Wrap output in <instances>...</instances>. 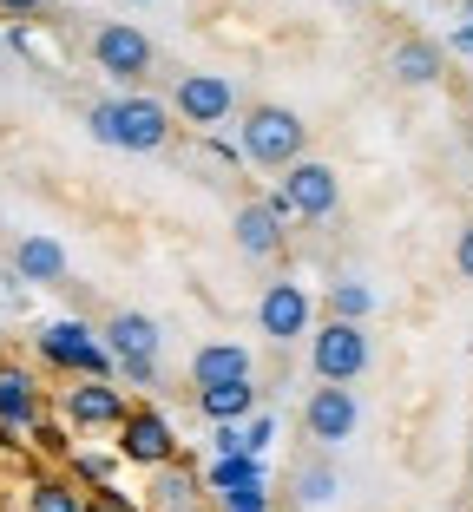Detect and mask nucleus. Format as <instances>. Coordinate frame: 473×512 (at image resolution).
I'll list each match as a JSON object with an SVG mask.
<instances>
[{
  "mask_svg": "<svg viewBox=\"0 0 473 512\" xmlns=\"http://www.w3.org/2000/svg\"><path fill=\"white\" fill-rule=\"evenodd\" d=\"M92 138L112 151H158L171 138V106L165 99H106V106H92Z\"/></svg>",
  "mask_w": 473,
  "mask_h": 512,
  "instance_id": "nucleus-1",
  "label": "nucleus"
},
{
  "mask_svg": "<svg viewBox=\"0 0 473 512\" xmlns=\"http://www.w3.org/2000/svg\"><path fill=\"white\" fill-rule=\"evenodd\" d=\"M303 145H309V125L296 119L290 106H250L244 112V158L257 171H290L296 158H303Z\"/></svg>",
  "mask_w": 473,
  "mask_h": 512,
  "instance_id": "nucleus-2",
  "label": "nucleus"
},
{
  "mask_svg": "<svg viewBox=\"0 0 473 512\" xmlns=\"http://www.w3.org/2000/svg\"><path fill=\"white\" fill-rule=\"evenodd\" d=\"M309 368L322 388H349L368 368V329L362 322H322V335L309 342Z\"/></svg>",
  "mask_w": 473,
  "mask_h": 512,
  "instance_id": "nucleus-3",
  "label": "nucleus"
},
{
  "mask_svg": "<svg viewBox=\"0 0 473 512\" xmlns=\"http://www.w3.org/2000/svg\"><path fill=\"white\" fill-rule=\"evenodd\" d=\"M40 355L53 368H66V375H79V381H106L112 375V355H106V342L86 329L79 316H66V322H53V329L40 335Z\"/></svg>",
  "mask_w": 473,
  "mask_h": 512,
  "instance_id": "nucleus-4",
  "label": "nucleus"
},
{
  "mask_svg": "<svg viewBox=\"0 0 473 512\" xmlns=\"http://www.w3.org/2000/svg\"><path fill=\"white\" fill-rule=\"evenodd\" d=\"M283 178V204H290V217H336L342 211V178L336 165H322V158H296L290 171H276Z\"/></svg>",
  "mask_w": 473,
  "mask_h": 512,
  "instance_id": "nucleus-5",
  "label": "nucleus"
},
{
  "mask_svg": "<svg viewBox=\"0 0 473 512\" xmlns=\"http://www.w3.org/2000/svg\"><path fill=\"white\" fill-rule=\"evenodd\" d=\"M119 453L132 460V467H171L178 460V434H171V421L158 414V407H125L119 421Z\"/></svg>",
  "mask_w": 473,
  "mask_h": 512,
  "instance_id": "nucleus-6",
  "label": "nucleus"
},
{
  "mask_svg": "<svg viewBox=\"0 0 473 512\" xmlns=\"http://www.w3.org/2000/svg\"><path fill=\"white\" fill-rule=\"evenodd\" d=\"M92 60H99V73H112V79H145L152 73V40H145L132 20H112V27L92 33Z\"/></svg>",
  "mask_w": 473,
  "mask_h": 512,
  "instance_id": "nucleus-7",
  "label": "nucleus"
},
{
  "mask_svg": "<svg viewBox=\"0 0 473 512\" xmlns=\"http://www.w3.org/2000/svg\"><path fill=\"white\" fill-rule=\"evenodd\" d=\"M230 112H237L230 73H184L178 79V119L184 125H224Z\"/></svg>",
  "mask_w": 473,
  "mask_h": 512,
  "instance_id": "nucleus-8",
  "label": "nucleus"
},
{
  "mask_svg": "<svg viewBox=\"0 0 473 512\" xmlns=\"http://www.w3.org/2000/svg\"><path fill=\"white\" fill-rule=\"evenodd\" d=\"M355 421H362V407H355V394H349V388H316V394H309V407H303L309 440H322V447L349 440V434H355Z\"/></svg>",
  "mask_w": 473,
  "mask_h": 512,
  "instance_id": "nucleus-9",
  "label": "nucleus"
},
{
  "mask_svg": "<svg viewBox=\"0 0 473 512\" xmlns=\"http://www.w3.org/2000/svg\"><path fill=\"white\" fill-rule=\"evenodd\" d=\"M257 329L270 335L276 348L296 342V335L309 329V296L296 283H270V289H263V302H257Z\"/></svg>",
  "mask_w": 473,
  "mask_h": 512,
  "instance_id": "nucleus-10",
  "label": "nucleus"
},
{
  "mask_svg": "<svg viewBox=\"0 0 473 512\" xmlns=\"http://www.w3.org/2000/svg\"><path fill=\"white\" fill-rule=\"evenodd\" d=\"M125 388H112V381H73L66 388V421L73 427H119L125 421Z\"/></svg>",
  "mask_w": 473,
  "mask_h": 512,
  "instance_id": "nucleus-11",
  "label": "nucleus"
},
{
  "mask_svg": "<svg viewBox=\"0 0 473 512\" xmlns=\"http://www.w3.org/2000/svg\"><path fill=\"white\" fill-rule=\"evenodd\" d=\"M106 355L112 362H158V322L145 309H119L106 322Z\"/></svg>",
  "mask_w": 473,
  "mask_h": 512,
  "instance_id": "nucleus-12",
  "label": "nucleus"
},
{
  "mask_svg": "<svg viewBox=\"0 0 473 512\" xmlns=\"http://www.w3.org/2000/svg\"><path fill=\"white\" fill-rule=\"evenodd\" d=\"M191 381L198 388H237V381H250V348L244 342H204L191 355Z\"/></svg>",
  "mask_w": 473,
  "mask_h": 512,
  "instance_id": "nucleus-13",
  "label": "nucleus"
},
{
  "mask_svg": "<svg viewBox=\"0 0 473 512\" xmlns=\"http://www.w3.org/2000/svg\"><path fill=\"white\" fill-rule=\"evenodd\" d=\"M230 237H237L244 256H276L283 250V217L270 211V197H250L244 211H237V230H230Z\"/></svg>",
  "mask_w": 473,
  "mask_h": 512,
  "instance_id": "nucleus-14",
  "label": "nucleus"
},
{
  "mask_svg": "<svg viewBox=\"0 0 473 512\" xmlns=\"http://www.w3.org/2000/svg\"><path fill=\"white\" fill-rule=\"evenodd\" d=\"M0 427H40V388L27 368H0Z\"/></svg>",
  "mask_w": 473,
  "mask_h": 512,
  "instance_id": "nucleus-15",
  "label": "nucleus"
},
{
  "mask_svg": "<svg viewBox=\"0 0 473 512\" xmlns=\"http://www.w3.org/2000/svg\"><path fill=\"white\" fill-rule=\"evenodd\" d=\"M14 270H20V283H60V276H66V250L33 230V237L14 243Z\"/></svg>",
  "mask_w": 473,
  "mask_h": 512,
  "instance_id": "nucleus-16",
  "label": "nucleus"
},
{
  "mask_svg": "<svg viewBox=\"0 0 473 512\" xmlns=\"http://www.w3.org/2000/svg\"><path fill=\"white\" fill-rule=\"evenodd\" d=\"M395 79L401 86H434V79H441V46L434 40H401L395 46Z\"/></svg>",
  "mask_w": 473,
  "mask_h": 512,
  "instance_id": "nucleus-17",
  "label": "nucleus"
},
{
  "mask_svg": "<svg viewBox=\"0 0 473 512\" xmlns=\"http://www.w3.org/2000/svg\"><path fill=\"white\" fill-rule=\"evenodd\" d=\"M198 407L211 414L217 427H237L257 407V381H237V388H198Z\"/></svg>",
  "mask_w": 473,
  "mask_h": 512,
  "instance_id": "nucleus-18",
  "label": "nucleus"
},
{
  "mask_svg": "<svg viewBox=\"0 0 473 512\" xmlns=\"http://www.w3.org/2000/svg\"><path fill=\"white\" fill-rule=\"evenodd\" d=\"M250 486H270L263 460H250V453H217V467H211V493H250Z\"/></svg>",
  "mask_w": 473,
  "mask_h": 512,
  "instance_id": "nucleus-19",
  "label": "nucleus"
},
{
  "mask_svg": "<svg viewBox=\"0 0 473 512\" xmlns=\"http://www.w3.org/2000/svg\"><path fill=\"white\" fill-rule=\"evenodd\" d=\"M368 309H375L368 283H329V322H362Z\"/></svg>",
  "mask_w": 473,
  "mask_h": 512,
  "instance_id": "nucleus-20",
  "label": "nucleus"
},
{
  "mask_svg": "<svg viewBox=\"0 0 473 512\" xmlns=\"http://www.w3.org/2000/svg\"><path fill=\"white\" fill-rule=\"evenodd\" d=\"M152 493H158V506H165V512L198 506V480H191L184 467H158V486H152Z\"/></svg>",
  "mask_w": 473,
  "mask_h": 512,
  "instance_id": "nucleus-21",
  "label": "nucleus"
},
{
  "mask_svg": "<svg viewBox=\"0 0 473 512\" xmlns=\"http://www.w3.org/2000/svg\"><path fill=\"white\" fill-rule=\"evenodd\" d=\"M27 506H33V512H86V499H79L66 480H40V486L27 493Z\"/></svg>",
  "mask_w": 473,
  "mask_h": 512,
  "instance_id": "nucleus-22",
  "label": "nucleus"
},
{
  "mask_svg": "<svg viewBox=\"0 0 473 512\" xmlns=\"http://www.w3.org/2000/svg\"><path fill=\"white\" fill-rule=\"evenodd\" d=\"M237 434H244V453H250V460H263V447L276 440V414H257V421L237 427Z\"/></svg>",
  "mask_w": 473,
  "mask_h": 512,
  "instance_id": "nucleus-23",
  "label": "nucleus"
},
{
  "mask_svg": "<svg viewBox=\"0 0 473 512\" xmlns=\"http://www.w3.org/2000/svg\"><path fill=\"white\" fill-rule=\"evenodd\" d=\"M329 493H336V473H329V467H309L303 473V499H309V506H322Z\"/></svg>",
  "mask_w": 473,
  "mask_h": 512,
  "instance_id": "nucleus-24",
  "label": "nucleus"
},
{
  "mask_svg": "<svg viewBox=\"0 0 473 512\" xmlns=\"http://www.w3.org/2000/svg\"><path fill=\"white\" fill-rule=\"evenodd\" d=\"M224 512H270V493L250 486V493H224Z\"/></svg>",
  "mask_w": 473,
  "mask_h": 512,
  "instance_id": "nucleus-25",
  "label": "nucleus"
},
{
  "mask_svg": "<svg viewBox=\"0 0 473 512\" xmlns=\"http://www.w3.org/2000/svg\"><path fill=\"white\" fill-rule=\"evenodd\" d=\"M79 473H86L92 486H106V480H112V460H99V453H86V460H79Z\"/></svg>",
  "mask_w": 473,
  "mask_h": 512,
  "instance_id": "nucleus-26",
  "label": "nucleus"
},
{
  "mask_svg": "<svg viewBox=\"0 0 473 512\" xmlns=\"http://www.w3.org/2000/svg\"><path fill=\"white\" fill-rule=\"evenodd\" d=\"M454 263H460V276H467V283H473V224L460 230V250H454Z\"/></svg>",
  "mask_w": 473,
  "mask_h": 512,
  "instance_id": "nucleus-27",
  "label": "nucleus"
},
{
  "mask_svg": "<svg viewBox=\"0 0 473 512\" xmlns=\"http://www.w3.org/2000/svg\"><path fill=\"white\" fill-rule=\"evenodd\" d=\"M33 434H40V447H46V453H66V447H73V440H66L60 427H33Z\"/></svg>",
  "mask_w": 473,
  "mask_h": 512,
  "instance_id": "nucleus-28",
  "label": "nucleus"
},
{
  "mask_svg": "<svg viewBox=\"0 0 473 512\" xmlns=\"http://www.w3.org/2000/svg\"><path fill=\"white\" fill-rule=\"evenodd\" d=\"M46 0H0V14H40Z\"/></svg>",
  "mask_w": 473,
  "mask_h": 512,
  "instance_id": "nucleus-29",
  "label": "nucleus"
},
{
  "mask_svg": "<svg viewBox=\"0 0 473 512\" xmlns=\"http://www.w3.org/2000/svg\"><path fill=\"white\" fill-rule=\"evenodd\" d=\"M454 53H467V60H473V27H460V33H454Z\"/></svg>",
  "mask_w": 473,
  "mask_h": 512,
  "instance_id": "nucleus-30",
  "label": "nucleus"
},
{
  "mask_svg": "<svg viewBox=\"0 0 473 512\" xmlns=\"http://www.w3.org/2000/svg\"><path fill=\"white\" fill-rule=\"evenodd\" d=\"M467 27H473V0H467Z\"/></svg>",
  "mask_w": 473,
  "mask_h": 512,
  "instance_id": "nucleus-31",
  "label": "nucleus"
},
{
  "mask_svg": "<svg viewBox=\"0 0 473 512\" xmlns=\"http://www.w3.org/2000/svg\"><path fill=\"white\" fill-rule=\"evenodd\" d=\"M178 512H204V506H178Z\"/></svg>",
  "mask_w": 473,
  "mask_h": 512,
  "instance_id": "nucleus-32",
  "label": "nucleus"
},
{
  "mask_svg": "<svg viewBox=\"0 0 473 512\" xmlns=\"http://www.w3.org/2000/svg\"><path fill=\"white\" fill-rule=\"evenodd\" d=\"M132 7H152V0H132Z\"/></svg>",
  "mask_w": 473,
  "mask_h": 512,
  "instance_id": "nucleus-33",
  "label": "nucleus"
}]
</instances>
